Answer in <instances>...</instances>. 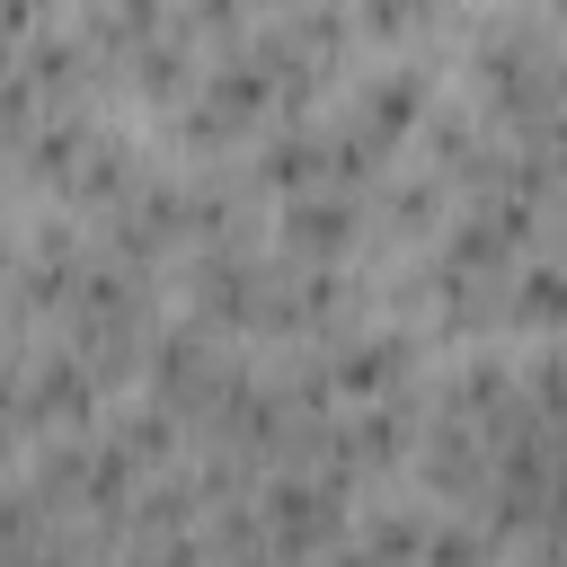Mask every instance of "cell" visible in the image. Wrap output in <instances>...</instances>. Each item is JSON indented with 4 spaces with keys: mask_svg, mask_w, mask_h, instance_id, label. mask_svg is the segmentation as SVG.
I'll list each match as a JSON object with an SVG mask.
<instances>
[{
    "mask_svg": "<svg viewBox=\"0 0 567 567\" xmlns=\"http://www.w3.org/2000/svg\"><path fill=\"white\" fill-rule=\"evenodd\" d=\"M284 239H292L310 266H328V257L354 239V204H346V195H310V186H301V204L284 213Z\"/></svg>",
    "mask_w": 567,
    "mask_h": 567,
    "instance_id": "cell-1",
    "label": "cell"
},
{
    "mask_svg": "<svg viewBox=\"0 0 567 567\" xmlns=\"http://www.w3.org/2000/svg\"><path fill=\"white\" fill-rule=\"evenodd\" d=\"M257 168H266V186H310V177L328 168V142L292 124V133H275V142L257 151Z\"/></svg>",
    "mask_w": 567,
    "mask_h": 567,
    "instance_id": "cell-2",
    "label": "cell"
},
{
    "mask_svg": "<svg viewBox=\"0 0 567 567\" xmlns=\"http://www.w3.org/2000/svg\"><path fill=\"white\" fill-rule=\"evenodd\" d=\"M505 310L532 319V328H558V319H567V266H523L514 292H505Z\"/></svg>",
    "mask_w": 567,
    "mask_h": 567,
    "instance_id": "cell-3",
    "label": "cell"
}]
</instances>
